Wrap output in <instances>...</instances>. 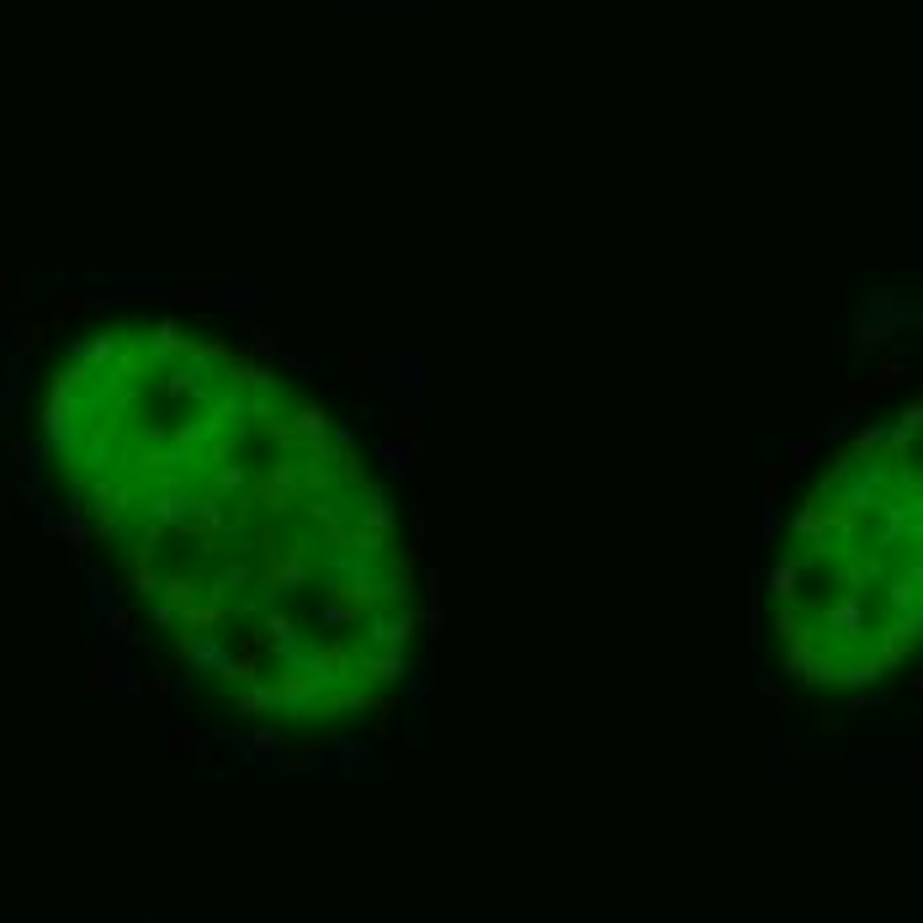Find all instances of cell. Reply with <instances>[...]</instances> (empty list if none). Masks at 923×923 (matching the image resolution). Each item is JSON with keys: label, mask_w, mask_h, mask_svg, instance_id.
Here are the masks:
<instances>
[{"label": "cell", "mask_w": 923, "mask_h": 923, "mask_svg": "<svg viewBox=\"0 0 923 923\" xmlns=\"http://www.w3.org/2000/svg\"><path fill=\"white\" fill-rule=\"evenodd\" d=\"M38 436L80 547L196 696L276 732L393 706L419 637L404 510L303 377L186 318L112 314L59 345Z\"/></svg>", "instance_id": "6da1fadb"}, {"label": "cell", "mask_w": 923, "mask_h": 923, "mask_svg": "<svg viewBox=\"0 0 923 923\" xmlns=\"http://www.w3.org/2000/svg\"><path fill=\"white\" fill-rule=\"evenodd\" d=\"M770 642L807 690H871L923 658V393L844 440L791 510Z\"/></svg>", "instance_id": "7a4b0ae2"}]
</instances>
